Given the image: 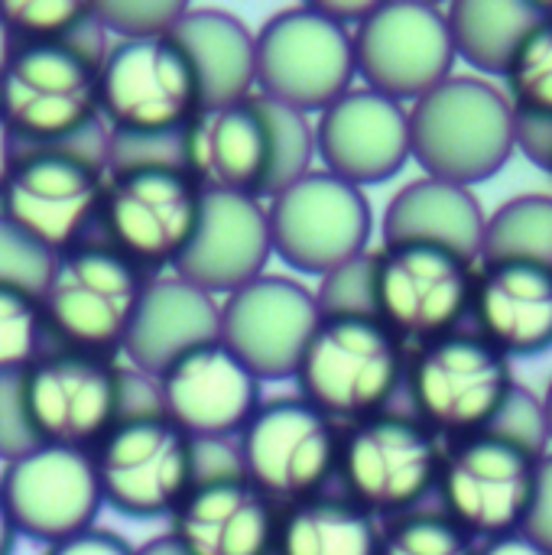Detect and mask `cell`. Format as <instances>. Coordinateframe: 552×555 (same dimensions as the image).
<instances>
[{"mask_svg":"<svg viewBox=\"0 0 552 555\" xmlns=\"http://www.w3.org/2000/svg\"><path fill=\"white\" fill-rule=\"evenodd\" d=\"M107 182V127L52 146H16L0 185V218L59 257L88 241Z\"/></svg>","mask_w":552,"mask_h":555,"instance_id":"obj_1","label":"cell"},{"mask_svg":"<svg viewBox=\"0 0 552 555\" xmlns=\"http://www.w3.org/2000/svg\"><path fill=\"white\" fill-rule=\"evenodd\" d=\"M104 52L107 36L98 20L78 39L13 49L0 75V117L16 146L68 143L101 120L98 65Z\"/></svg>","mask_w":552,"mask_h":555,"instance_id":"obj_2","label":"cell"},{"mask_svg":"<svg viewBox=\"0 0 552 555\" xmlns=\"http://www.w3.org/2000/svg\"><path fill=\"white\" fill-rule=\"evenodd\" d=\"M410 159L433 179L472 189L514 153V107L478 75H449L410 107Z\"/></svg>","mask_w":552,"mask_h":555,"instance_id":"obj_3","label":"cell"},{"mask_svg":"<svg viewBox=\"0 0 552 555\" xmlns=\"http://www.w3.org/2000/svg\"><path fill=\"white\" fill-rule=\"evenodd\" d=\"M407 358V345L377 315H322L293 380L303 400L351 426L390 410Z\"/></svg>","mask_w":552,"mask_h":555,"instance_id":"obj_4","label":"cell"},{"mask_svg":"<svg viewBox=\"0 0 552 555\" xmlns=\"http://www.w3.org/2000/svg\"><path fill=\"white\" fill-rule=\"evenodd\" d=\"M150 276L104 241H81L52 260L39 293L42 325L55 348L117 358Z\"/></svg>","mask_w":552,"mask_h":555,"instance_id":"obj_5","label":"cell"},{"mask_svg":"<svg viewBox=\"0 0 552 555\" xmlns=\"http://www.w3.org/2000/svg\"><path fill=\"white\" fill-rule=\"evenodd\" d=\"M442 442L416 416L374 413L342 426L335 478L345 498L374 520H394L416 511L439 481Z\"/></svg>","mask_w":552,"mask_h":555,"instance_id":"obj_6","label":"cell"},{"mask_svg":"<svg viewBox=\"0 0 552 555\" xmlns=\"http://www.w3.org/2000/svg\"><path fill=\"white\" fill-rule=\"evenodd\" d=\"M16 400L36 446L91 452L124 416V367L104 354L49 348L16 374Z\"/></svg>","mask_w":552,"mask_h":555,"instance_id":"obj_7","label":"cell"},{"mask_svg":"<svg viewBox=\"0 0 552 555\" xmlns=\"http://www.w3.org/2000/svg\"><path fill=\"white\" fill-rule=\"evenodd\" d=\"M407 393L416 420L449 442L491 426L514 380L511 361L478 332H452L407 358Z\"/></svg>","mask_w":552,"mask_h":555,"instance_id":"obj_8","label":"cell"},{"mask_svg":"<svg viewBox=\"0 0 552 555\" xmlns=\"http://www.w3.org/2000/svg\"><path fill=\"white\" fill-rule=\"evenodd\" d=\"M202 189L182 166H130L107 172L98 211V231L107 247L127 257L137 270H172L185 254L198 215Z\"/></svg>","mask_w":552,"mask_h":555,"instance_id":"obj_9","label":"cell"},{"mask_svg":"<svg viewBox=\"0 0 552 555\" xmlns=\"http://www.w3.org/2000/svg\"><path fill=\"white\" fill-rule=\"evenodd\" d=\"M254 94L309 117L351 91L358 75L351 29L325 16L316 3L273 13L254 33Z\"/></svg>","mask_w":552,"mask_h":555,"instance_id":"obj_10","label":"cell"},{"mask_svg":"<svg viewBox=\"0 0 552 555\" xmlns=\"http://www.w3.org/2000/svg\"><path fill=\"white\" fill-rule=\"evenodd\" d=\"M91 462L104 507L130 520H169L195 481V442L163 413L117 420Z\"/></svg>","mask_w":552,"mask_h":555,"instance_id":"obj_11","label":"cell"},{"mask_svg":"<svg viewBox=\"0 0 552 555\" xmlns=\"http://www.w3.org/2000/svg\"><path fill=\"white\" fill-rule=\"evenodd\" d=\"M244 478L280 511L325 494L338 468L342 429L299 393L257 406L234 439Z\"/></svg>","mask_w":552,"mask_h":555,"instance_id":"obj_12","label":"cell"},{"mask_svg":"<svg viewBox=\"0 0 552 555\" xmlns=\"http://www.w3.org/2000/svg\"><path fill=\"white\" fill-rule=\"evenodd\" d=\"M98 104L111 133H179L202 107L195 72L172 36L114 39L98 65Z\"/></svg>","mask_w":552,"mask_h":555,"instance_id":"obj_13","label":"cell"},{"mask_svg":"<svg viewBox=\"0 0 552 555\" xmlns=\"http://www.w3.org/2000/svg\"><path fill=\"white\" fill-rule=\"evenodd\" d=\"M280 507L241 472L234 442H195V481L169 517L185 555H273Z\"/></svg>","mask_w":552,"mask_h":555,"instance_id":"obj_14","label":"cell"},{"mask_svg":"<svg viewBox=\"0 0 552 555\" xmlns=\"http://www.w3.org/2000/svg\"><path fill=\"white\" fill-rule=\"evenodd\" d=\"M478 263L433 244H384L371 254L374 315L403 341L426 345L462 328Z\"/></svg>","mask_w":552,"mask_h":555,"instance_id":"obj_15","label":"cell"},{"mask_svg":"<svg viewBox=\"0 0 552 555\" xmlns=\"http://www.w3.org/2000/svg\"><path fill=\"white\" fill-rule=\"evenodd\" d=\"M273 257L296 273L329 276L368 254L374 208L364 189L312 169L299 182L267 198Z\"/></svg>","mask_w":552,"mask_h":555,"instance_id":"obj_16","label":"cell"},{"mask_svg":"<svg viewBox=\"0 0 552 555\" xmlns=\"http://www.w3.org/2000/svg\"><path fill=\"white\" fill-rule=\"evenodd\" d=\"M351 36L355 68L364 78V88L400 104H413L429 94L459 62L446 10L423 0L374 3Z\"/></svg>","mask_w":552,"mask_h":555,"instance_id":"obj_17","label":"cell"},{"mask_svg":"<svg viewBox=\"0 0 552 555\" xmlns=\"http://www.w3.org/2000/svg\"><path fill=\"white\" fill-rule=\"evenodd\" d=\"M537 462L491 433L449 442L436 481L442 514L475 543L517 533L534 498Z\"/></svg>","mask_w":552,"mask_h":555,"instance_id":"obj_18","label":"cell"},{"mask_svg":"<svg viewBox=\"0 0 552 555\" xmlns=\"http://www.w3.org/2000/svg\"><path fill=\"white\" fill-rule=\"evenodd\" d=\"M319 319L316 289L283 273H264L218 299V338L260 384L296 374Z\"/></svg>","mask_w":552,"mask_h":555,"instance_id":"obj_19","label":"cell"},{"mask_svg":"<svg viewBox=\"0 0 552 555\" xmlns=\"http://www.w3.org/2000/svg\"><path fill=\"white\" fill-rule=\"evenodd\" d=\"M0 494L16 537L52 546L98 524L104 511L91 452L36 446L0 472Z\"/></svg>","mask_w":552,"mask_h":555,"instance_id":"obj_20","label":"cell"},{"mask_svg":"<svg viewBox=\"0 0 552 555\" xmlns=\"http://www.w3.org/2000/svg\"><path fill=\"white\" fill-rule=\"evenodd\" d=\"M260 387L221 338L185 351L156 377L159 413L192 442H234L264 403Z\"/></svg>","mask_w":552,"mask_h":555,"instance_id":"obj_21","label":"cell"},{"mask_svg":"<svg viewBox=\"0 0 552 555\" xmlns=\"http://www.w3.org/2000/svg\"><path fill=\"white\" fill-rule=\"evenodd\" d=\"M179 163L202 195H244L267 202L273 169V137L257 94L198 107L182 127Z\"/></svg>","mask_w":552,"mask_h":555,"instance_id":"obj_22","label":"cell"},{"mask_svg":"<svg viewBox=\"0 0 552 555\" xmlns=\"http://www.w3.org/2000/svg\"><path fill=\"white\" fill-rule=\"evenodd\" d=\"M316 159L325 172L364 189L410 163V111L371 88H351L316 117Z\"/></svg>","mask_w":552,"mask_h":555,"instance_id":"obj_23","label":"cell"},{"mask_svg":"<svg viewBox=\"0 0 552 555\" xmlns=\"http://www.w3.org/2000/svg\"><path fill=\"white\" fill-rule=\"evenodd\" d=\"M273 257L267 202L244 195H205L195 234L172 276L208 296H231L267 273Z\"/></svg>","mask_w":552,"mask_h":555,"instance_id":"obj_24","label":"cell"},{"mask_svg":"<svg viewBox=\"0 0 552 555\" xmlns=\"http://www.w3.org/2000/svg\"><path fill=\"white\" fill-rule=\"evenodd\" d=\"M478 335L508 361L552 351V267L478 263L472 309Z\"/></svg>","mask_w":552,"mask_h":555,"instance_id":"obj_25","label":"cell"},{"mask_svg":"<svg viewBox=\"0 0 552 555\" xmlns=\"http://www.w3.org/2000/svg\"><path fill=\"white\" fill-rule=\"evenodd\" d=\"M218 338V299L179 276H150L124 354L133 371L159 377L185 351Z\"/></svg>","mask_w":552,"mask_h":555,"instance_id":"obj_26","label":"cell"},{"mask_svg":"<svg viewBox=\"0 0 552 555\" xmlns=\"http://www.w3.org/2000/svg\"><path fill=\"white\" fill-rule=\"evenodd\" d=\"M485 208L472 189L446 179H413L384 208V244H433L478 263Z\"/></svg>","mask_w":552,"mask_h":555,"instance_id":"obj_27","label":"cell"},{"mask_svg":"<svg viewBox=\"0 0 552 555\" xmlns=\"http://www.w3.org/2000/svg\"><path fill=\"white\" fill-rule=\"evenodd\" d=\"M185 52L202 107L234 104L254 94L257 81V46L254 33L228 10H185L182 20L169 33Z\"/></svg>","mask_w":552,"mask_h":555,"instance_id":"obj_28","label":"cell"},{"mask_svg":"<svg viewBox=\"0 0 552 555\" xmlns=\"http://www.w3.org/2000/svg\"><path fill=\"white\" fill-rule=\"evenodd\" d=\"M381 520L345 494H316L280 511L273 555H377Z\"/></svg>","mask_w":552,"mask_h":555,"instance_id":"obj_29","label":"cell"},{"mask_svg":"<svg viewBox=\"0 0 552 555\" xmlns=\"http://www.w3.org/2000/svg\"><path fill=\"white\" fill-rule=\"evenodd\" d=\"M446 20L455 59L485 75H504L543 10L527 0H459L446 10Z\"/></svg>","mask_w":552,"mask_h":555,"instance_id":"obj_30","label":"cell"},{"mask_svg":"<svg viewBox=\"0 0 552 555\" xmlns=\"http://www.w3.org/2000/svg\"><path fill=\"white\" fill-rule=\"evenodd\" d=\"M504 260L552 267V195L524 192L485 218L478 263Z\"/></svg>","mask_w":552,"mask_h":555,"instance_id":"obj_31","label":"cell"},{"mask_svg":"<svg viewBox=\"0 0 552 555\" xmlns=\"http://www.w3.org/2000/svg\"><path fill=\"white\" fill-rule=\"evenodd\" d=\"M0 20L16 46L23 42H68L78 39L94 13L85 0H3Z\"/></svg>","mask_w":552,"mask_h":555,"instance_id":"obj_32","label":"cell"},{"mask_svg":"<svg viewBox=\"0 0 552 555\" xmlns=\"http://www.w3.org/2000/svg\"><path fill=\"white\" fill-rule=\"evenodd\" d=\"M377 555H478V543L446 514L410 511L381 527Z\"/></svg>","mask_w":552,"mask_h":555,"instance_id":"obj_33","label":"cell"},{"mask_svg":"<svg viewBox=\"0 0 552 555\" xmlns=\"http://www.w3.org/2000/svg\"><path fill=\"white\" fill-rule=\"evenodd\" d=\"M260 104L273 137V169H270V192H267V198H273L277 192H283L286 185L299 182L316 169V127L309 114H299L267 98H260Z\"/></svg>","mask_w":552,"mask_h":555,"instance_id":"obj_34","label":"cell"},{"mask_svg":"<svg viewBox=\"0 0 552 555\" xmlns=\"http://www.w3.org/2000/svg\"><path fill=\"white\" fill-rule=\"evenodd\" d=\"M508 101L514 111L552 117V16H543L521 42L514 62L504 72Z\"/></svg>","mask_w":552,"mask_h":555,"instance_id":"obj_35","label":"cell"},{"mask_svg":"<svg viewBox=\"0 0 552 555\" xmlns=\"http://www.w3.org/2000/svg\"><path fill=\"white\" fill-rule=\"evenodd\" d=\"M42 338L39 296L0 286V377L23 374L42 354Z\"/></svg>","mask_w":552,"mask_h":555,"instance_id":"obj_36","label":"cell"},{"mask_svg":"<svg viewBox=\"0 0 552 555\" xmlns=\"http://www.w3.org/2000/svg\"><path fill=\"white\" fill-rule=\"evenodd\" d=\"M498 439H508L511 446L524 449L534 459L547 455L550 446V429H547V413H543V397H537L534 390L514 384L508 400L501 403V410L495 413L491 426L485 429Z\"/></svg>","mask_w":552,"mask_h":555,"instance_id":"obj_37","label":"cell"},{"mask_svg":"<svg viewBox=\"0 0 552 555\" xmlns=\"http://www.w3.org/2000/svg\"><path fill=\"white\" fill-rule=\"evenodd\" d=\"M91 10L104 36L111 33L114 39H143V36H169L189 7L153 0V3H91Z\"/></svg>","mask_w":552,"mask_h":555,"instance_id":"obj_38","label":"cell"},{"mask_svg":"<svg viewBox=\"0 0 552 555\" xmlns=\"http://www.w3.org/2000/svg\"><path fill=\"white\" fill-rule=\"evenodd\" d=\"M52 260V254H46L39 244H33L26 234L0 218V286L39 296L49 280Z\"/></svg>","mask_w":552,"mask_h":555,"instance_id":"obj_39","label":"cell"},{"mask_svg":"<svg viewBox=\"0 0 552 555\" xmlns=\"http://www.w3.org/2000/svg\"><path fill=\"white\" fill-rule=\"evenodd\" d=\"M316 302L322 315H374L371 254L322 276V286L316 289Z\"/></svg>","mask_w":552,"mask_h":555,"instance_id":"obj_40","label":"cell"},{"mask_svg":"<svg viewBox=\"0 0 552 555\" xmlns=\"http://www.w3.org/2000/svg\"><path fill=\"white\" fill-rule=\"evenodd\" d=\"M36 449L16 400V377H0V459L13 462Z\"/></svg>","mask_w":552,"mask_h":555,"instance_id":"obj_41","label":"cell"},{"mask_svg":"<svg viewBox=\"0 0 552 555\" xmlns=\"http://www.w3.org/2000/svg\"><path fill=\"white\" fill-rule=\"evenodd\" d=\"M521 533H527L537 546L552 553V455L547 452L537 462V481H534V498L524 517Z\"/></svg>","mask_w":552,"mask_h":555,"instance_id":"obj_42","label":"cell"},{"mask_svg":"<svg viewBox=\"0 0 552 555\" xmlns=\"http://www.w3.org/2000/svg\"><path fill=\"white\" fill-rule=\"evenodd\" d=\"M514 150L552 172V117L514 111Z\"/></svg>","mask_w":552,"mask_h":555,"instance_id":"obj_43","label":"cell"},{"mask_svg":"<svg viewBox=\"0 0 552 555\" xmlns=\"http://www.w3.org/2000/svg\"><path fill=\"white\" fill-rule=\"evenodd\" d=\"M42 555H137V546H130L120 533L104 530V527H88L68 540H59L46 546Z\"/></svg>","mask_w":552,"mask_h":555,"instance_id":"obj_44","label":"cell"},{"mask_svg":"<svg viewBox=\"0 0 552 555\" xmlns=\"http://www.w3.org/2000/svg\"><path fill=\"white\" fill-rule=\"evenodd\" d=\"M478 555H552L543 546H537L527 533H508V537H495V540H485L478 546Z\"/></svg>","mask_w":552,"mask_h":555,"instance_id":"obj_45","label":"cell"},{"mask_svg":"<svg viewBox=\"0 0 552 555\" xmlns=\"http://www.w3.org/2000/svg\"><path fill=\"white\" fill-rule=\"evenodd\" d=\"M325 16H332L335 23L355 29L368 20V13L374 10V3H316Z\"/></svg>","mask_w":552,"mask_h":555,"instance_id":"obj_46","label":"cell"},{"mask_svg":"<svg viewBox=\"0 0 552 555\" xmlns=\"http://www.w3.org/2000/svg\"><path fill=\"white\" fill-rule=\"evenodd\" d=\"M13 156H16V140H13L10 127L3 124V117H0V185H3V179H7V172L13 166Z\"/></svg>","mask_w":552,"mask_h":555,"instance_id":"obj_47","label":"cell"},{"mask_svg":"<svg viewBox=\"0 0 552 555\" xmlns=\"http://www.w3.org/2000/svg\"><path fill=\"white\" fill-rule=\"evenodd\" d=\"M16 530H13V520L7 514V504H3V494H0V555H13V546H16Z\"/></svg>","mask_w":552,"mask_h":555,"instance_id":"obj_48","label":"cell"},{"mask_svg":"<svg viewBox=\"0 0 552 555\" xmlns=\"http://www.w3.org/2000/svg\"><path fill=\"white\" fill-rule=\"evenodd\" d=\"M137 555H185L166 533L163 537H156V540H150V543H143V546H137Z\"/></svg>","mask_w":552,"mask_h":555,"instance_id":"obj_49","label":"cell"},{"mask_svg":"<svg viewBox=\"0 0 552 555\" xmlns=\"http://www.w3.org/2000/svg\"><path fill=\"white\" fill-rule=\"evenodd\" d=\"M13 49H16V42H13L7 23L0 20V75H3V68H7V62H10V55H13Z\"/></svg>","mask_w":552,"mask_h":555,"instance_id":"obj_50","label":"cell"},{"mask_svg":"<svg viewBox=\"0 0 552 555\" xmlns=\"http://www.w3.org/2000/svg\"><path fill=\"white\" fill-rule=\"evenodd\" d=\"M543 413H547V429H550V442H552V380L543 393Z\"/></svg>","mask_w":552,"mask_h":555,"instance_id":"obj_51","label":"cell"}]
</instances>
